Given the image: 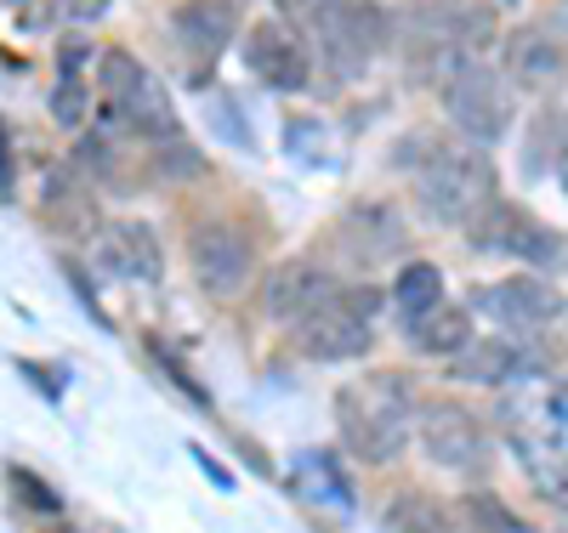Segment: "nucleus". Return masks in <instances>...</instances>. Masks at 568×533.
Returning <instances> with one entry per match:
<instances>
[{"mask_svg":"<svg viewBox=\"0 0 568 533\" xmlns=\"http://www.w3.org/2000/svg\"><path fill=\"white\" fill-rule=\"evenodd\" d=\"M278 23L313 40V58L329 80H364L393 52V18L375 0H278Z\"/></svg>","mask_w":568,"mask_h":533,"instance_id":"f257e3e1","label":"nucleus"},{"mask_svg":"<svg viewBox=\"0 0 568 533\" xmlns=\"http://www.w3.org/2000/svg\"><path fill=\"white\" fill-rule=\"evenodd\" d=\"M409 165V199L426 222L438 227H466L489 199H500V176L489 148H471V142H409L404 148Z\"/></svg>","mask_w":568,"mask_h":533,"instance_id":"f03ea898","label":"nucleus"},{"mask_svg":"<svg viewBox=\"0 0 568 533\" xmlns=\"http://www.w3.org/2000/svg\"><path fill=\"white\" fill-rule=\"evenodd\" d=\"M500 431L535 482V494L568 505V380H529L500 403Z\"/></svg>","mask_w":568,"mask_h":533,"instance_id":"7ed1b4c3","label":"nucleus"},{"mask_svg":"<svg viewBox=\"0 0 568 533\" xmlns=\"http://www.w3.org/2000/svg\"><path fill=\"white\" fill-rule=\"evenodd\" d=\"M495 29L500 23L489 0H409L393 18V45L420 80H444L455 63L478 58Z\"/></svg>","mask_w":568,"mask_h":533,"instance_id":"20e7f679","label":"nucleus"},{"mask_svg":"<svg viewBox=\"0 0 568 533\" xmlns=\"http://www.w3.org/2000/svg\"><path fill=\"white\" fill-rule=\"evenodd\" d=\"M336 420H342V443L347 454H358L364 465H387L404 454L409 420H415V398L409 380L393 369H375L353 386L336 392Z\"/></svg>","mask_w":568,"mask_h":533,"instance_id":"39448f33","label":"nucleus"},{"mask_svg":"<svg viewBox=\"0 0 568 533\" xmlns=\"http://www.w3.org/2000/svg\"><path fill=\"white\" fill-rule=\"evenodd\" d=\"M98 85H103V120H109V131L149 136V142H176L182 136V120L171 109L165 80L142 58H131L125 45H109V52L98 58Z\"/></svg>","mask_w":568,"mask_h":533,"instance_id":"423d86ee","label":"nucleus"},{"mask_svg":"<svg viewBox=\"0 0 568 533\" xmlns=\"http://www.w3.org/2000/svg\"><path fill=\"white\" fill-rule=\"evenodd\" d=\"M375 307H382V296L369 284H336L324 301H313L307 312L291 318V347L313 363L358 358L375 341Z\"/></svg>","mask_w":568,"mask_h":533,"instance_id":"0eeeda50","label":"nucleus"},{"mask_svg":"<svg viewBox=\"0 0 568 533\" xmlns=\"http://www.w3.org/2000/svg\"><path fill=\"white\" fill-rule=\"evenodd\" d=\"M438 91H444L449 125L471 142V148H495V142L511 131V120H517V91H511V80H506L495 63H484V58L455 63V69L438 80Z\"/></svg>","mask_w":568,"mask_h":533,"instance_id":"6e6552de","label":"nucleus"},{"mask_svg":"<svg viewBox=\"0 0 568 533\" xmlns=\"http://www.w3.org/2000/svg\"><path fill=\"white\" fill-rule=\"evenodd\" d=\"M187 267H194V284L216 301H233L240 289L256 278V238L245 222L233 216H200L187 227Z\"/></svg>","mask_w":568,"mask_h":533,"instance_id":"1a4fd4ad","label":"nucleus"},{"mask_svg":"<svg viewBox=\"0 0 568 533\" xmlns=\"http://www.w3.org/2000/svg\"><path fill=\"white\" fill-rule=\"evenodd\" d=\"M233 34H245V0H182L171 12V45L194 80H205L222 63Z\"/></svg>","mask_w":568,"mask_h":533,"instance_id":"9d476101","label":"nucleus"},{"mask_svg":"<svg viewBox=\"0 0 568 533\" xmlns=\"http://www.w3.org/2000/svg\"><path fill=\"white\" fill-rule=\"evenodd\" d=\"M415 431L426 443V460L455 471V476H484L489 471V431L484 420L460 403H426L415 409Z\"/></svg>","mask_w":568,"mask_h":533,"instance_id":"9b49d317","label":"nucleus"},{"mask_svg":"<svg viewBox=\"0 0 568 533\" xmlns=\"http://www.w3.org/2000/svg\"><path fill=\"white\" fill-rule=\"evenodd\" d=\"M466 238L478 250H500V256L535 262V267L562 256V233H551L546 222H535L524 205H511V199H489L478 216L466 222Z\"/></svg>","mask_w":568,"mask_h":533,"instance_id":"f8f14e48","label":"nucleus"},{"mask_svg":"<svg viewBox=\"0 0 568 533\" xmlns=\"http://www.w3.org/2000/svg\"><path fill=\"white\" fill-rule=\"evenodd\" d=\"M471 307H478L489 324L511 329V335H540L562 318V296L535 273H511V278L478 284L471 289Z\"/></svg>","mask_w":568,"mask_h":533,"instance_id":"ddd939ff","label":"nucleus"},{"mask_svg":"<svg viewBox=\"0 0 568 533\" xmlns=\"http://www.w3.org/2000/svg\"><path fill=\"white\" fill-rule=\"evenodd\" d=\"M245 69L273 85V91H307L313 85V52H307V40L291 29V23H278V18H262L245 29Z\"/></svg>","mask_w":568,"mask_h":533,"instance_id":"4468645a","label":"nucleus"},{"mask_svg":"<svg viewBox=\"0 0 568 533\" xmlns=\"http://www.w3.org/2000/svg\"><path fill=\"white\" fill-rule=\"evenodd\" d=\"M500 74L511 80V91H517V85L551 91V85H562V74H568V52H562V45H557L546 29H517V34L506 40Z\"/></svg>","mask_w":568,"mask_h":533,"instance_id":"2eb2a0df","label":"nucleus"},{"mask_svg":"<svg viewBox=\"0 0 568 533\" xmlns=\"http://www.w3.org/2000/svg\"><path fill=\"white\" fill-rule=\"evenodd\" d=\"M342 278L329 273V267H318V262H278L273 273H267V318H284L291 324L296 312H307L313 301H324L329 289H336Z\"/></svg>","mask_w":568,"mask_h":533,"instance_id":"dca6fc26","label":"nucleus"},{"mask_svg":"<svg viewBox=\"0 0 568 533\" xmlns=\"http://www.w3.org/2000/svg\"><path fill=\"white\" fill-rule=\"evenodd\" d=\"M40 216L63 227V233H98V199H91V187L80 171L58 165L45 176V193H40Z\"/></svg>","mask_w":568,"mask_h":533,"instance_id":"f3484780","label":"nucleus"},{"mask_svg":"<svg viewBox=\"0 0 568 533\" xmlns=\"http://www.w3.org/2000/svg\"><path fill=\"white\" fill-rule=\"evenodd\" d=\"M455 375L471 380V386H506V380H529L535 375V358L517 347V341H478L455 358Z\"/></svg>","mask_w":568,"mask_h":533,"instance_id":"a211bd4d","label":"nucleus"},{"mask_svg":"<svg viewBox=\"0 0 568 533\" xmlns=\"http://www.w3.org/2000/svg\"><path fill=\"white\" fill-rule=\"evenodd\" d=\"M103 256H109L114 273H125V278H142V284L160 278V245H154V233L142 227V222L109 227V233H103Z\"/></svg>","mask_w":568,"mask_h":533,"instance_id":"6ab92c4d","label":"nucleus"},{"mask_svg":"<svg viewBox=\"0 0 568 533\" xmlns=\"http://www.w3.org/2000/svg\"><path fill=\"white\" fill-rule=\"evenodd\" d=\"M409 341H415L420 352H433V358H460V352L471 347V307L438 301L433 312L409 329Z\"/></svg>","mask_w":568,"mask_h":533,"instance_id":"aec40b11","label":"nucleus"},{"mask_svg":"<svg viewBox=\"0 0 568 533\" xmlns=\"http://www.w3.org/2000/svg\"><path fill=\"white\" fill-rule=\"evenodd\" d=\"M80 58H85V45L63 40V52H58V91H52V120L63 131H80L85 114H91V80L80 74Z\"/></svg>","mask_w":568,"mask_h":533,"instance_id":"412c9836","label":"nucleus"},{"mask_svg":"<svg viewBox=\"0 0 568 533\" xmlns=\"http://www.w3.org/2000/svg\"><path fill=\"white\" fill-rule=\"evenodd\" d=\"M438 301H444V273H438L433 262H409V267H398L393 307H398V324H404V329H415Z\"/></svg>","mask_w":568,"mask_h":533,"instance_id":"4be33fe9","label":"nucleus"},{"mask_svg":"<svg viewBox=\"0 0 568 533\" xmlns=\"http://www.w3.org/2000/svg\"><path fill=\"white\" fill-rule=\"evenodd\" d=\"M562 148H568V109L551 103V109H540V120H535V131H529V142H524V171H529V176L557 171Z\"/></svg>","mask_w":568,"mask_h":533,"instance_id":"5701e85b","label":"nucleus"},{"mask_svg":"<svg viewBox=\"0 0 568 533\" xmlns=\"http://www.w3.org/2000/svg\"><path fill=\"white\" fill-rule=\"evenodd\" d=\"M23 29H58V23H98L109 0H12Z\"/></svg>","mask_w":568,"mask_h":533,"instance_id":"b1692460","label":"nucleus"},{"mask_svg":"<svg viewBox=\"0 0 568 533\" xmlns=\"http://www.w3.org/2000/svg\"><path fill=\"white\" fill-rule=\"evenodd\" d=\"M466 516L478 522V533H529L524 522H517V516L495 500V494H489V500H484V494H471V500H466Z\"/></svg>","mask_w":568,"mask_h":533,"instance_id":"393cba45","label":"nucleus"},{"mask_svg":"<svg viewBox=\"0 0 568 533\" xmlns=\"http://www.w3.org/2000/svg\"><path fill=\"white\" fill-rule=\"evenodd\" d=\"M7 482H12V489H18V500H23V505H34V511H45V516H58V494L45 489V482H40L34 471L12 465V471H7Z\"/></svg>","mask_w":568,"mask_h":533,"instance_id":"a878e982","label":"nucleus"},{"mask_svg":"<svg viewBox=\"0 0 568 533\" xmlns=\"http://www.w3.org/2000/svg\"><path fill=\"white\" fill-rule=\"evenodd\" d=\"M284 142H291V154H313V160H324V148H318V120H291Z\"/></svg>","mask_w":568,"mask_h":533,"instance_id":"bb28decb","label":"nucleus"},{"mask_svg":"<svg viewBox=\"0 0 568 533\" xmlns=\"http://www.w3.org/2000/svg\"><path fill=\"white\" fill-rule=\"evenodd\" d=\"M12 176H18V154H12V125L0 120V199H12Z\"/></svg>","mask_w":568,"mask_h":533,"instance_id":"cd10ccee","label":"nucleus"},{"mask_svg":"<svg viewBox=\"0 0 568 533\" xmlns=\"http://www.w3.org/2000/svg\"><path fill=\"white\" fill-rule=\"evenodd\" d=\"M540 29H546V34L562 45V52H568V0H557V7L546 12V23H540Z\"/></svg>","mask_w":568,"mask_h":533,"instance_id":"c85d7f7f","label":"nucleus"},{"mask_svg":"<svg viewBox=\"0 0 568 533\" xmlns=\"http://www.w3.org/2000/svg\"><path fill=\"white\" fill-rule=\"evenodd\" d=\"M557 176H562V193H568V148H562V160H557Z\"/></svg>","mask_w":568,"mask_h":533,"instance_id":"c756f323","label":"nucleus"},{"mask_svg":"<svg viewBox=\"0 0 568 533\" xmlns=\"http://www.w3.org/2000/svg\"><path fill=\"white\" fill-rule=\"evenodd\" d=\"M45 533H80V527H63V522H58V527H45Z\"/></svg>","mask_w":568,"mask_h":533,"instance_id":"7c9ffc66","label":"nucleus"},{"mask_svg":"<svg viewBox=\"0 0 568 533\" xmlns=\"http://www.w3.org/2000/svg\"><path fill=\"white\" fill-rule=\"evenodd\" d=\"M495 7H517V0H495Z\"/></svg>","mask_w":568,"mask_h":533,"instance_id":"2f4dec72","label":"nucleus"},{"mask_svg":"<svg viewBox=\"0 0 568 533\" xmlns=\"http://www.w3.org/2000/svg\"><path fill=\"white\" fill-rule=\"evenodd\" d=\"M562 533H568V527H562Z\"/></svg>","mask_w":568,"mask_h":533,"instance_id":"473e14b6","label":"nucleus"},{"mask_svg":"<svg viewBox=\"0 0 568 533\" xmlns=\"http://www.w3.org/2000/svg\"><path fill=\"white\" fill-rule=\"evenodd\" d=\"M562 250H568V245H562Z\"/></svg>","mask_w":568,"mask_h":533,"instance_id":"72a5a7b5","label":"nucleus"}]
</instances>
